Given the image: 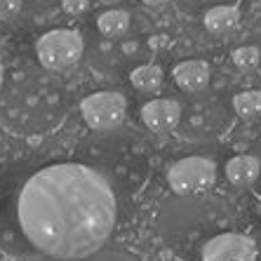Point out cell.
<instances>
[{"instance_id": "cell-1", "label": "cell", "mask_w": 261, "mask_h": 261, "mask_svg": "<svg viewBox=\"0 0 261 261\" xmlns=\"http://www.w3.org/2000/svg\"><path fill=\"white\" fill-rule=\"evenodd\" d=\"M116 193L106 176L80 163L47 165L19 191V228L38 252L85 259L116 228Z\"/></svg>"}, {"instance_id": "cell-2", "label": "cell", "mask_w": 261, "mask_h": 261, "mask_svg": "<svg viewBox=\"0 0 261 261\" xmlns=\"http://www.w3.org/2000/svg\"><path fill=\"white\" fill-rule=\"evenodd\" d=\"M85 55V40L73 29H52L36 40L38 64L47 71H68Z\"/></svg>"}, {"instance_id": "cell-3", "label": "cell", "mask_w": 261, "mask_h": 261, "mask_svg": "<svg viewBox=\"0 0 261 261\" xmlns=\"http://www.w3.org/2000/svg\"><path fill=\"white\" fill-rule=\"evenodd\" d=\"M214 179H217V167L212 160L202 155H189V158L176 160L167 172L170 189L179 195L205 193L207 189L214 186Z\"/></svg>"}, {"instance_id": "cell-4", "label": "cell", "mask_w": 261, "mask_h": 261, "mask_svg": "<svg viewBox=\"0 0 261 261\" xmlns=\"http://www.w3.org/2000/svg\"><path fill=\"white\" fill-rule=\"evenodd\" d=\"M80 113L85 118V122L97 132H109L116 129L125 116H127V99L120 92L103 90L94 92L90 97L80 101Z\"/></svg>"}, {"instance_id": "cell-5", "label": "cell", "mask_w": 261, "mask_h": 261, "mask_svg": "<svg viewBox=\"0 0 261 261\" xmlns=\"http://www.w3.org/2000/svg\"><path fill=\"white\" fill-rule=\"evenodd\" d=\"M202 261H256V245L240 233H221L205 243Z\"/></svg>"}, {"instance_id": "cell-6", "label": "cell", "mask_w": 261, "mask_h": 261, "mask_svg": "<svg viewBox=\"0 0 261 261\" xmlns=\"http://www.w3.org/2000/svg\"><path fill=\"white\" fill-rule=\"evenodd\" d=\"M141 120L151 132L155 134H170L181 120V106L176 99H151L141 106Z\"/></svg>"}, {"instance_id": "cell-7", "label": "cell", "mask_w": 261, "mask_h": 261, "mask_svg": "<svg viewBox=\"0 0 261 261\" xmlns=\"http://www.w3.org/2000/svg\"><path fill=\"white\" fill-rule=\"evenodd\" d=\"M172 78L184 92H202L210 85V78H212V68L210 64L202 59H186L179 61L174 68H172Z\"/></svg>"}, {"instance_id": "cell-8", "label": "cell", "mask_w": 261, "mask_h": 261, "mask_svg": "<svg viewBox=\"0 0 261 261\" xmlns=\"http://www.w3.org/2000/svg\"><path fill=\"white\" fill-rule=\"evenodd\" d=\"M240 7L238 5H212L202 14V26L207 33L217 38L231 36L233 31L240 26Z\"/></svg>"}, {"instance_id": "cell-9", "label": "cell", "mask_w": 261, "mask_h": 261, "mask_svg": "<svg viewBox=\"0 0 261 261\" xmlns=\"http://www.w3.org/2000/svg\"><path fill=\"white\" fill-rule=\"evenodd\" d=\"M261 172V163L256 155H249V153H243V155H236L226 163V176L228 181L238 189H247L259 179Z\"/></svg>"}, {"instance_id": "cell-10", "label": "cell", "mask_w": 261, "mask_h": 261, "mask_svg": "<svg viewBox=\"0 0 261 261\" xmlns=\"http://www.w3.org/2000/svg\"><path fill=\"white\" fill-rule=\"evenodd\" d=\"M129 26H132V17H129L127 10H120V7L103 10V12L97 17V31H99V36L109 38V40L125 38L129 33Z\"/></svg>"}, {"instance_id": "cell-11", "label": "cell", "mask_w": 261, "mask_h": 261, "mask_svg": "<svg viewBox=\"0 0 261 261\" xmlns=\"http://www.w3.org/2000/svg\"><path fill=\"white\" fill-rule=\"evenodd\" d=\"M129 83H132L134 90L144 92V94H155L165 83V71L158 64H141V66L132 68Z\"/></svg>"}, {"instance_id": "cell-12", "label": "cell", "mask_w": 261, "mask_h": 261, "mask_svg": "<svg viewBox=\"0 0 261 261\" xmlns=\"http://www.w3.org/2000/svg\"><path fill=\"white\" fill-rule=\"evenodd\" d=\"M233 109L240 118L261 116V90H247L233 97Z\"/></svg>"}, {"instance_id": "cell-13", "label": "cell", "mask_w": 261, "mask_h": 261, "mask_svg": "<svg viewBox=\"0 0 261 261\" xmlns=\"http://www.w3.org/2000/svg\"><path fill=\"white\" fill-rule=\"evenodd\" d=\"M231 61L236 64L240 71H252V68L259 66L261 61V49L256 45H240V47L233 49Z\"/></svg>"}, {"instance_id": "cell-14", "label": "cell", "mask_w": 261, "mask_h": 261, "mask_svg": "<svg viewBox=\"0 0 261 261\" xmlns=\"http://www.w3.org/2000/svg\"><path fill=\"white\" fill-rule=\"evenodd\" d=\"M24 7V0H0V21H12L14 17H19Z\"/></svg>"}, {"instance_id": "cell-15", "label": "cell", "mask_w": 261, "mask_h": 261, "mask_svg": "<svg viewBox=\"0 0 261 261\" xmlns=\"http://www.w3.org/2000/svg\"><path fill=\"white\" fill-rule=\"evenodd\" d=\"M83 261H137V259H132L129 254H122V252H111V249H99V252H94V254H90V256H85Z\"/></svg>"}, {"instance_id": "cell-16", "label": "cell", "mask_w": 261, "mask_h": 261, "mask_svg": "<svg viewBox=\"0 0 261 261\" xmlns=\"http://www.w3.org/2000/svg\"><path fill=\"white\" fill-rule=\"evenodd\" d=\"M61 10L71 17H80L90 10V0H61Z\"/></svg>"}, {"instance_id": "cell-17", "label": "cell", "mask_w": 261, "mask_h": 261, "mask_svg": "<svg viewBox=\"0 0 261 261\" xmlns=\"http://www.w3.org/2000/svg\"><path fill=\"white\" fill-rule=\"evenodd\" d=\"M141 3L148 7H165V5H170L172 0H141Z\"/></svg>"}, {"instance_id": "cell-18", "label": "cell", "mask_w": 261, "mask_h": 261, "mask_svg": "<svg viewBox=\"0 0 261 261\" xmlns=\"http://www.w3.org/2000/svg\"><path fill=\"white\" fill-rule=\"evenodd\" d=\"M3 83H5V64H3V55H0V90H3Z\"/></svg>"}, {"instance_id": "cell-19", "label": "cell", "mask_w": 261, "mask_h": 261, "mask_svg": "<svg viewBox=\"0 0 261 261\" xmlns=\"http://www.w3.org/2000/svg\"><path fill=\"white\" fill-rule=\"evenodd\" d=\"M137 47H139V45L134 43V40L132 43H125V52H137Z\"/></svg>"}]
</instances>
